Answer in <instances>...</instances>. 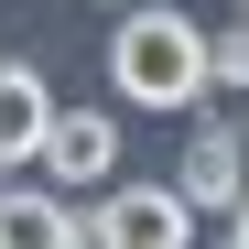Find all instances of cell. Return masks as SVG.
Listing matches in <instances>:
<instances>
[{
    "label": "cell",
    "instance_id": "ba28073f",
    "mask_svg": "<svg viewBox=\"0 0 249 249\" xmlns=\"http://www.w3.org/2000/svg\"><path fill=\"white\" fill-rule=\"evenodd\" d=\"M98 11H130V0H98Z\"/></svg>",
    "mask_w": 249,
    "mask_h": 249
},
{
    "label": "cell",
    "instance_id": "3957f363",
    "mask_svg": "<svg viewBox=\"0 0 249 249\" xmlns=\"http://www.w3.org/2000/svg\"><path fill=\"white\" fill-rule=\"evenodd\" d=\"M119 174V119L108 108H54V130H44V184L54 195H98Z\"/></svg>",
    "mask_w": 249,
    "mask_h": 249
},
{
    "label": "cell",
    "instance_id": "9c48e42d",
    "mask_svg": "<svg viewBox=\"0 0 249 249\" xmlns=\"http://www.w3.org/2000/svg\"><path fill=\"white\" fill-rule=\"evenodd\" d=\"M238 22H249V0H238Z\"/></svg>",
    "mask_w": 249,
    "mask_h": 249
},
{
    "label": "cell",
    "instance_id": "8992f818",
    "mask_svg": "<svg viewBox=\"0 0 249 249\" xmlns=\"http://www.w3.org/2000/svg\"><path fill=\"white\" fill-rule=\"evenodd\" d=\"M0 249H76V206H65V195H11V184H0Z\"/></svg>",
    "mask_w": 249,
    "mask_h": 249
},
{
    "label": "cell",
    "instance_id": "52a82bcc",
    "mask_svg": "<svg viewBox=\"0 0 249 249\" xmlns=\"http://www.w3.org/2000/svg\"><path fill=\"white\" fill-rule=\"evenodd\" d=\"M206 87L228 98L217 119H238V130H249V22H238V33H217V44H206Z\"/></svg>",
    "mask_w": 249,
    "mask_h": 249
},
{
    "label": "cell",
    "instance_id": "6da1fadb",
    "mask_svg": "<svg viewBox=\"0 0 249 249\" xmlns=\"http://www.w3.org/2000/svg\"><path fill=\"white\" fill-rule=\"evenodd\" d=\"M108 87H119V108H195L206 98V22L130 0L108 33Z\"/></svg>",
    "mask_w": 249,
    "mask_h": 249
},
{
    "label": "cell",
    "instance_id": "277c9868",
    "mask_svg": "<svg viewBox=\"0 0 249 249\" xmlns=\"http://www.w3.org/2000/svg\"><path fill=\"white\" fill-rule=\"evenodd\" d=\"M174 184L195 195V217H206V206H217V217H238V195H249V162H238V119H217V108H206V130L184 141Z\"/></svg>",
    "mask_w": 249,
    "mask_h": 249
},
{
    "label": "cell",
    "instance_id": "7a4b0ae2",
    "mask_svg": "<svg viewBox=\"0 0 249 249\" xmlns=\"http://www.w3.org/2000/svg\"><path fill=\"white\" fill-rule=\"evenodd\" d=\"M98 228L119 249H195V195L184 184H98Z\"/></svg>",
    "mask_w": 249,
    "mask_h": 249
},
{
    "label": "cell",
    "instance_id": "5b68a950",
    "mask_svg": "<svg viewBox=\"0 0 249 249\" xmlns=\"http://www.w3.org/2000/svg\"><path fill=\"white\" fill-rule=\"evenodd\" d=\"M44 130H54V87L33 65H0V174L11 162H44Z\"/></svg>",
    "mask_w": 249,
    "mask_h": 249
}]
</instances>
